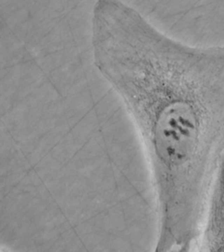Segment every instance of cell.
Listing matches in <instances>:
<instances>
[{
    "instance_id": "1",
    "label": "cell",
    "mask_w": 224,
    "mask_h": 252,
    "mask_svg": "<svg viewBox=\"0 0 224 252\" xmlns=\"http://www.w3.org/2000/svg\"><path fill=\"white\" fill-rule=\"evenodd\" d=\"M94 63L132 106L153 166L184 174L224 151V45L193 46L129 6L96 28Z\"/></svg>"
},
{
    "instance_id": "2",
    "label": "cell",
    "mask_w": 224,
    "mask_h": 252,
    "mask_svg": "<svg viewBox=\"0 0 224 252\" xmlns=\"http://www.w3.org/2000/svg\"><path fill=\"white\" fill-rule=\"evenodd\" d=\"M194 251L224 252V154L210 185Z\"/></svg>"
}]
</instances>
